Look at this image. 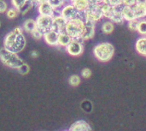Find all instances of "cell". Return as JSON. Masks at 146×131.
Here are the masks:
<instances>
[{"instance_id": "9", "label": "cell", "mask_w": 146, "mask_h": 131, "mask_svg": "<svg viewBox=\"0 0 146 131\" xmlns=\"http://www.w3.org/2000/svg\"><path fill=\"white\" fill-rule=\"evenodd\" d=\"M60 14L61 15H62L67 21L77 18V17H83V13H80L75 7L74 6V4L72 3H67L61 9H60Z\"/></svg>"}, {"instance_id": "20", "label": "cell", "mask_w": 146, "mask_h": 131, "mask_svg": "<svg viewBox=\"0 0 146 131\" xmlns=\"http://www.w3.org/2000/svg\"><path fill=\"white\" fill-rule=\"evenodd\" d=\"M71 39H72L71 37L65 31L59 33V35H58V46L65 48L69 44Z\"/></svg>"}, {"instance_id": "34", "label": "cell", "mask_w": 146, "mask_h": 131, "mask_svg": "<svg viewBox=\"0 0 146 131\" xmlns=\"http://www.w3.org/2000/svg\"><path fill=\"white\" fill-rule=\"evenodd\" d=\"M38 52L37 51H33L32 52H31V57H33V58H36V57H38Z\"/></svg>"}, {"instance_id": "24", "label": "cell", "mask_w": 146, "mask_h": 131, "mask_svg": "<svg viewBox=\"0 0 146 131\" xmlns=\"http://www.w3.org/2000/svg\"><path fill=\"white\" fill-rule=\"evenodd\" d=\"M137 32L140 34V36H146V18L139 20Z\"/></svg>"}, {"instance_id": "18", "label": "cell", "mask_w": 146, "mask_h": 131, "mask_svg": "<svg viewBox=\"0 0 146 131\" xmlns=\"http://www.w3.org/2000/svg\"><path fill=\"white\" fill-rule=\"evenodd\" d=\"M75 9L80 12V13H84L85 10L88 8V6L91 3L90 0H74L72 2Z\"/></svg>"}, {"instance_id": "40", "label": "cell", "mask_w": 146, "mask_h": 131, "mask_svg": "<svg viewBox=\"0 0 146 131\" xmlns=\"http://www.w3.org/2000/svg\"><path fill=\"white\" fill-rule=\"evenodd\" d=\"M64 131H69V130H64Z\"/></svg>"}, {"instance_id": "11", "label": "cell", "mask_w": 146, "mask_h": 131, "mask_svg": "<svg viewBox=\"0 0 146 131\" xmlns=\"http://www.w3.org/2000/svg\"><path fill=\"white\" fill-rule=\"evenodd\" d=\"M58 35L59 33L54 29L45 32L43 34L44 41L50 46H58Z\"/></svg>"}, {"instance_id": "41", "label": "cell", "mask_w": 146, "mask_h": 131, "mask_svg": "<svg viewBox=\"0 0 146 131\" xmlns=\"http://www.w3.org/2000/svg\"><path fill=\"white\" fill-rule=\"evenodd\" d=\"M68 1H69V0H68Z\"/></svg>"}, {"instance_id": "2", "label": "cell", "mask_w": 146, "mask_h": 131, "mask_svg": "<svg viewBox=\"0 0 146 131\" xmlns=\"http://www.w3.org/2000/svg\"><path fill=\"white\" fill-rule=\"evenodd\" d=\"M93 55L101 63L110 61L115 55V46L110 42L98 43L93 48Z\"/></svg>"}, {"instance_id": "15", "label": "cell", "mask_w": 146, "mask_h": 131, "mask_svg": "<svg viewBox=\"0 0 146 131\" xmlns=\"http://www.w3.org/2000/svg\"><path fill=\"white\" fill-rule=\"evenodd\" d=\"M135 50L139 55L146 57V36H141L136 40Z\"/></svg>"}, {"instance_id": "31", "label": "cell", "mask_w": 146, "mask_h": 131, "mask_svg": "<svg viewBox=\"0 0 146 131\" xmlns=\"http://www.w3.org/2000/svg\"><path fill=\"white\" fill-rule=\"evenodd\" d=\"M104 3L110 5V6H112V7L118 6V5L121 4V0H104Z\"/></svg>"}, {"instance_id": "8", "label": "cell", "mask_w": 146, "mask_h": 131, "mask_svg": "<svg viewBox=\"0 0 146 131\" xmlns=\"http://www.w3.org/2000/svg\"><path fill=\"white\" fill-rule=\"evenodd\" d=\"M83 41L80 39H71L69 44L64 48L66 52L71 57H79L84 51Z\"/></svg>"}, {"instance_id": "17", "label": "cell", "mask_w": 146, "mask_h": 131, "mask_svg": "<svg viewBox=\"0 0 146 131\" xmlns=\"http://www.w3.org/2000/svg\"><path fill=\"white\" fill-rule=\"evenodd\" d=\"M22 29L24 32L31 34L36 28V21H35V19H33V18H28L27 20L24 21L22 26H21Z\"/></svg>"}, {"instance_id": "33", "label": "cell", "mask_w": 146, "mask_h": 131, "mask_svg": "<svg viewBox=\"0 0 146 131\" xmlns=\"http://www.w3.org/2000/svg\"><path fill=\"white\" fill-rule=\"evenodd\" d=\"M123 6H132L136 3V0H121Z\"/></svg>"}, {"instance_id": "36", "label": "cell", "mask_w": 146, "mask_h": 131, "mask_svg": "<svg viewBox=\"0 0 146 131\" xmlns=\"http://www.w3.org/2000/svg\"><path fill=\"white\" fill-rule=\"evenodd\" d=\"M91 3H98V4H101L104 3V0H90Z\"/></svg>"}, {"instance_id": "22", "label": "cell", "mask_w": 146, "mask_h": 131, "mask_svg": "<svg viewBox=\"0 0 146 131\" xmlns=\"http://www.w3.org/2000/svg\"><path fill=\"white\" fill-rule=\"evenodd\" d=\"M48 2L55 10H60L67 3H71L68 0H48Z\"/></svg>"}, {"instance_id": "4", "label": "cell", "mask_w": 146, "mask_h": 131, "mask_svg": "<svg viewBox=\"0 0 146 131\" xmlns=\"http://www.w3.org/2000/svg\"><path fill=\"white\" fill-rule=\"evenodd\" d=\"M101 7H102L104 18L107 20H110L114 23H117V24H123L125 22L122 16V7H123L122 4L112 7L103 3H101Z\"/></svg>"}, {"instance_id": "23", "label": "cell", "mask_w": 146, "mask_h": 131, "mask_svg": "<svg viewBox=\"0 0 146 131\" xmlns=\"http://www.w3.org/2000/svg\"><path fill=\"white\" fill-rule=\"evenodd\" d=\"M5 15H6V16H7L9 19H15V18H16L18 15H20L21 13H20V10H19L18 9H16V8H15V7H13V6H10V7H9L8 9L6 10Z\"/></svg>"}, {"instance_id": "28", "label": "cell", "mask_w": 146, "mask_h": 131, "mask_svg": "<svg viewBox=\"0 0 146 131\" xmlns=\"http://www.w3.org/2000/svg\"><path fill=\"white\" fill-rule=\"evenodd\" d=\"M17 71H18L21 75L25 76V75H27V74L29 73V71H30V67H29V65H28L27 63H25L22 66H21V67L17 70Z\"/></svg>"}, {"instance_id": "30", "label": "cell", "mask_w": 146, "mask_h": 131, "mask_svg": "<svg viewBox=\"0 0 146 131\" xmlns=\"http://www.w3.org/2000/svg\"><path fill=\"white\" fill-rule=\"evenodd\" d=\"M31 36H32L34 39H43V33L40 32L38 28H36V29L31 33Z\"/></svg>"}, {"instance_id": "5", "label": "cell", "mask_w": 146, "mask_h": 131, "mask_svg": "<svg viewBox=\"0 0 146 131\" xmlns=\"http://www.w3.org/2000/svg\"><path fill=\"white\" fill-rule=\"evenodd\" d=\"M85 20L82 17H77L68 21L65 32L71 37L72 39H80L84 30Z\"/></svg>"}, {"instance_id": "10", "label": "cell", "mask_w": 146, "mask_h": 131, "mask_svg": "<svg viewBox=\"0 0 146 131\" xmlns=\"http://www.w3.org/2000/svg\"><path fill=\"white\" fill-rule=\"evenodd\" d=\"M96 25H97V23H95V22H92L90 21H85L84 30H83V33L81 35V40L83 42L92 39L95 36Z\"/></svg>"}, {"instance_id": "37", "label": "cell", "mask_w": 146, "mask_h": 131, "mask_svg": "<svg viewBox=\"0 0 146 131\" xmlns=\"http://www.w3.org/2000/svg\"><path fill=\"white\" fill-rule=\"evenodd\" d=\"M136 3H139V4L146 5V0H136Z\"/></svg>"}, {"instance_id": "12", "label": "cell", "mask_w": 146, "mask_h": 131, "mask_svg": "<svg viewBox=\"0 0 146 131\" xmlns=\"http://www.w3.org/2000/svg\"><path fill=\"white\" fill-rule=\"evenodd\" d=\"M37 11L38 15H50L53 16L54 13H55V9L50 4V3L48 1L38 3L37 6Z\"/></svg>"}, {"instance_id": "39", "label": "cell", "mask_w": 146, "mask_h": 131, "mask_svg": "<svg viewBox=\"0 0 146 131\" xmlns=\"http://www.w3.org/2000/svg\"><path fill=\"white\" fill-rule=\"evenodd\" d=\"M0 27H1V21H0Z\"/></svg>"}, {"instance_id": "26", "label": "cell", "mask_w": 146, "mask_h": 131, "mask_svg": "<svg viewBox=\"0 0 146 131\" xmlns=\"http://www.w3.org/2000/svg\"><path fill=\"white\" fill-rule=\"evenodd\" d=\"M28 1L29 0H10V4H11V6L21 10L27 4V3Z\"/></svg>"}, {"instance_id": "21", "label": "cell", "mask_w": 146, "mask_h": 131, "mask_svg": "<svg viewBox=\"0 0 146 131\" xmlns=\"http://www.w3.org/2000/svg\"><path fill=\"white\" fill-rule=\"evenodd\" d=\"M122 16H123V19L125 21H129L136 19L134 16L132 6H123L122 7Z\"/></svg>"}, {"instance_id": "6", "label": "cell", "mask_w": 146, "mask_h": 131, "mask_svg": "<svg viewBox=\"0 0 146 131\" xmlns=\"http://www.w3.org/2000/svg\"><path fill=\"white\" fill-rule=\"evenodd\" d=\"M85 21H90L95 23L99 22L104 18L101 4L91 3L88 8L83 13Z\"/></svg>"}, {"instance_id": "19", "label": "cell", "mask_w": 146, "mask_h": 131, "mask_svg": "<svg viewBox=\"0 0 146 131\" xmlns=\"http://www.w3.org/2000/svg\"><path fill=\"white\" fill-rule=\"evenodd\" d=\"M101 30L106 35L111 34L115 30V23L110 20L106 19V21H104L101 25Z\"/></svg>"}, {"instance_id": "1", "label": "cell", "mask_w": 146, "mask_h": 131, "mask_svg": "<svg viewBox=\"0 0 146 131\" xmlns=\"http://www.w3.org/2000/svg\"><path fill=\"white\" fill-rule=\"evenodd\" d=\"M27 45V39L21 27H15L3 39V47L15 53L22 51Z\"/></svg>"}, {"instance_id": "14", "label": "cell", "mask_w": 146, "mask_h": 131, "mask_svg": "<svg viewBox=\"0 0 146 131\" xmlns=\"http://www.w3.org/2000/svg\"><path fill=\"white\" fill-rule=\"evenodd\" d=\"M69 131H92V129L86 121L78 120L70 126Z\"/></svg>"}, {"instance_id": "38", "label": "cell", "mask_w": 146, "mask_h": 131, "mask_svg": "<svg viewBox=\"0 0 146 131\" xmlns=\"http://www.w3.org/2000/svg\"><path fill=\"white\" fill-rule=\"evenodd\" d=\"M69 1H70V2H71V3H72V2H73V1H74V0H69Z\"/></svg>"}, {"instance_id": "13", "label": "cell", "mask_w": 146, "mask_h": 131, "mask_svg": "<svg viewBox=\"0 0 146 131\" xmlns=\"http://www.w3.org/2000/svg\"><path fill=\"white\" fill-rule=\"evenodd\" d=\"M67 22H68V21L62 15H61V14L54 15L53 16V28L52 29L56 30L58 33L63 32V31H65Z\"/></svg>"}, {"instance_id": "16", "label": "cell", "mask_w": 146, "mask_h": 131, "mask_svg": "<svg viewBox=\"0 0 146 131\" xmlns=\"http://www.w3.org/2000/svg\"><path fill=\"white\" fill-rule=\"evenodd\" d=\"M132 9L136 19L140 20L146 18V5L135 3L133 5H132Z\"/></svg>"}, {"instance_id": "3", "label": "cell", "mask_w": 146, "mask_h": 131, "mask_svg": "<svg viewBox=\"0 0 146 131\" xmlns=\"http://www.w3.org/2000/svg\"><path fill=\"white\" fill-rule=\"evenodd\" d=\"M0 62L8 68L16 70L25 63V61L19 57L18 53L9 51L3 46L0 49Z\"/></svg>"}, {"instance_id": "35", "label": "cell", "mask_w": 146, "mask_h": 131, "mask_svg": "<svg viewBox=\"0 0 146 131\" xmlns=\"http://www.w3.org/2000/svg\"><path fill=\"white\" fill-rule=\"evenodd\" d=\"M33 3H34V4H35V7L38 4V3H43V2H45V1H48V0H32Z\"/></svg>"}, {"instance_id": "7", "label": "cell", "mask_w": 146, "mask_h": 131, "mask_svg": "<svg viewBox=\"0 0 146 131\" xmlns=\"http://www.w3.org/2000/svg\"><path fill=\"white\" fill-rule=\"evenodd\" d=\"M37 28L43 33V34L53 28V16L38 15L35 18Z\"/></svg>"}, {"instance_id": "29", "label": "cell", "mask_w": 146, "mask_h": 131, "mask_svg": "<svg viewBox=\"0 0 146 131\" xmlns=\"http://www.w3.org/2000/svg\"><path fill=\"white\" fill-rule=\"evenodd\" d=\"M92 75V70L89 68H85L81 70V76L85 79H89Z\"/></svg>"}, {"instance_id": "27", "label": "cell", "mask_w": 146, "mask_h": 131, "mask_svg": "<svg viewBox=\"0 0 146 131\" xmlns=\"http://www.w3.org/2000/svg\"><path fill=\"white\" fill-rule=\"evenodd\" d=\"M127 27L129 30H131L133 32H137L138 25H139V20H137V19L132 20V21H127Z\"/></svg>"}, {"instance_id": "32", "label": "cell", "mask_w": 146, "mask_h": 131, "mask_svg": "<svg viewBox=\"0 0 146 131\" xmlns=\"http://www.w3.org/2000/svg\"><path fill=\"white\" fill-rule=\"evenodd\" d=\"M9 8V4L4 0H0V14L5 13Z\"/></svg>"}, {"instance_id": "25", "label": "cell", "mask_w": 146, "mask_h": 131, "mask_svg": "<svg viewBox=\"0 0 146 131\" xmlns=\"http://www.w3.org/2000/svg\"><path fill=\"white\" fill-rule=\"evenodd\" d=\"M81 82V78L78 75H72L68 78V83L72 87H78Z\"/></svg>"}]
</instances>
